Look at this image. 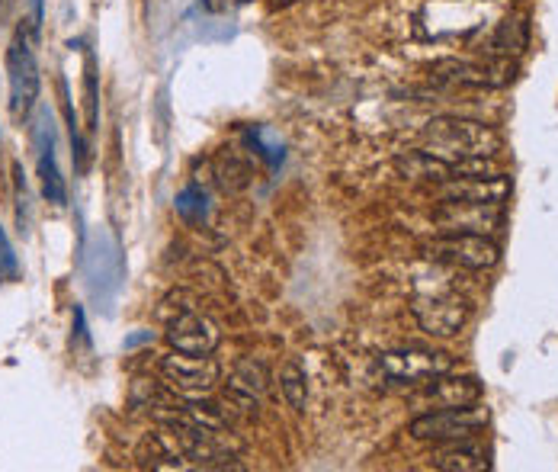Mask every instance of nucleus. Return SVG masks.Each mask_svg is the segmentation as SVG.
Instances as JSON below:
<instances>
[{
  "instance_id": "6",
  "label": "nucleus",
  "mask_w": 558,
  "mask_h": 472,
  "mask_svg": "<svg viewBox=\"0 0 558 472\" xmlns=\"http://www.w3.org/2000/svg\"><path fill=\"white\" fill-rule=\"evenodd\" d=\"M433 81L453 87H488L501 90L517 81L514 58H491V62H465V58H443L430 68Z\"/></svg>"
},
{
  "instance_id": "27",
  "label": "nucleus",
  "mask_w": 558,
  "mask_h": 472,
  "mask_svg": "<svg viewBox=\"0 0 558 472\" xmlns=\"http://www.w3.org/2000/svg\"><path fill=\"white\" fill-rule=\"evenodd\" d=\"M276 7H289V4H296V0H273Z\"/></svg>"
},
{
  "instance_id": "9",
  "label": "nucleus",
  "mask_w": 558,
  "mask_h": 472,
  "mask_svg": "<svg viewBox=\"0 0 558 472\" xmlns=\"http://www.w3.org/2000/svg\"><path fill=\"white\" fill-rule=\"evenodd\" d=\"M164 338H167L170 347L180 350V354L212 357L215 347L222 344V331H219V325H215L209 315L196 312V309H186V312L170 318Z\"/></svg>"
},
{
  "instance_id": "21",
  "label": "nucleus",
  "mask_w": 558,
  "mask_h": 472,
  "mask_svg": "<svg viewBox=\"0 0 558 472\" xmlns=\"http://www.w3.org/2000/svg\"><path fill=\"white\" fill-rule=\"evenodd\" d=\"M177 212H180L186 222H203L209 216V196H206V190H199L196 184L186 187L177 196Z\"/></svg>"
},
{
  "instance_id": "12",
  "label": "nucleus",
  "mask_w": 558,
  "mask_h": 472,
  "mask_svg": "<svg viewBox=\"0 0 558 472\" xmlns=\"http://www.w3.org/2000/svg\"><path fill=\"white\" fill-rule=\"evenodd\" d=\"M482 383L472 376H437L433 383L421 386V395L414 399V405L421 408H446V405H469V402H482Z\"/></svg>"
},
{
  "instance_id": "22",
  "label": "nucleus",
  "mask_w": 558,
  "mask_h": 472,
  "mask_svg": "<svg viewBox=\"0 0 558 472\" xmlns=\"http://www.w3.org/2000/svg\"><path fill=\"white\" fill-rule=\"evenodd\" d=\"M0 277L4 280H20V261L17 254H13V245L4 232V225H0Z\"/></svg>"
},
{
  "instance_id": "2",
  "label": "nucleus",
  "mask_w": 558,
  "mask_h": 472,
  "mask_svg": "<svg viewBox=\"0 0 558 472\" xmlns=\"http://www.w3.org/2000/svg\"><path fill=\"white\" fill-rule=\"evenodd\" d=\"M488 418L491 411L482 402L430 408L408 424V434L414 440H430V444H453V440L475 437L488 424Z\"/></svg>"
},
{
  "instance_id": "20",
  "label": "nucleus",
  "mask_w": 558,
  "mask_h": 472,
  "mask_svg": "<svg viewBox=\"0 0 558 472\" xmlns=\"http://www.w3.org/2000/svg\"><path fill=\"white\" fill-rule=\"evenodd\" d=\"M244 139H247V145H251V148L257 151V158H263L270 167H279V164H283V158H286L283 142H279L270 129H263V126L247 129V132H244Z\"/></svg>"
},
{
  "instance_id": "26",
  "label": "nucleus",
  "mask_w": 558,
  "mask_h": 472,
  "mask_svg": "<svg viewBox=\"0 0 558 472\" xmlns=\"http://www.w3.org/2000/svg\"><path fill=\"white\" fill-rule=\"evenodd\" d=\"M148 341H154V334L151 331H142V334H135V338H129L126 347H138V344H148Z\"/></svg>"
},
{
  "instance_id": "8",
  "label": "nucleus",
  "mask_w": 558,
  "mask_h": 472,
  "mask_svg": "<svg viewBox=\"0 0 558 472\" xmlns=\"http://www.w3.org/2000/svg\"><path fill=\"white\" fill-rule=\"evenodd\" d=\"M161 379L164 386L170 392H180L183 399H199V395H209L215 389V383H219V363H215L212 357H193V354H180V350H174V354H167L161 363Z\"/></svg>"
},
{
  "instance_id": "19",
  "label": "nucleus",
  "mask_w": 558,
  "mask_h": 472,
  "mask_svg": "<svg viewBox=\"0 0 558 472\" xmlns=\"http://www.w3.org/2000/svg\"><path fill=\"white\" fill-rule=\"evenodd\" d=\"M84 123L93 132L100 126V90H97V58L84 55Z\"/></svg>"
},
{
  "instance_id": "7",
  "label": "nucleus",
  "mask_w": 558,
  "mask_h": 472,
  "mask_svg": "<svg viewBox=\"0 0 558 472\" xmlns=\"http://www.w3.org/2000/svg\"><path fill=\"white\" fill-rule=\"evenodd\" d=\"M427 257L465 270H491L501 261V248L488 235L472 232H443L440 238L427 241Z\"/></svg>"
},
{
  "instance_id": "25",
  "label": "nucleus",
  "mask_w": 558,
  "mask_h": 472,
  "mask_svg": "<svg viewBox=\"0 0 558 472\" xmlns=\"http://www.w3.org/2000/svg\"><path fill=\"white\" fill-rule=\"evenodd\" d=\"M74 338L77 341H87V318H84V309L74 306Z\"/></svg>"
},
{
  "instance_id": "13",
  "label": "nucleus",
  "mask_w": 558,
  "mask_h": 472,
  "mask_svg": "<svg viewBox=\"0 0 558 472\" xmlns=\"http://www.w3.org/2000/svg\"><path fill=\"white\" fill-rule=\"evenodd\" d=\"M36 145H39V180H42V193L52 206H65L68 203V187L65 177H61L58 164H55V139H52V119L42 113L39 129H36Z\"/></svg>"
},
{
  "instance_id": "17",
  "label": "nucleus",
  "mask_w": 558,
  "mask_h": 472,
  "mask_svg": "<svg viewBox=\"0 0 558 472\" xmlns=\"http://www.w3.org/2000/svg\"><path fill=\"white\" fill-rule=\"evenodd\" d=\"M526 45H530V26H526L523 17H507L501 20L498 33L491 39V52L498 58H517L526 52Z\"/></svg>"
},
{
  "instance_id": "5",
  "label": "nucleus",
  "mask_w": 558,
  "mask_h": 472,
  "mask_svg": "<svg viewBox=\"0 0 558 472\" xmlns=\"http://www.w3.org/2000/svg\"><path fill=\"white\" fill-rule=\"evenodd\" d=\"M411 315L433 338H449L465 328L472 315L469 299L453 293V289H430V293H417L411 299Z\"/></svg>"
},
{
  "instance_id": "11",
  "label": "nucleus",
  "mask_w": 558,
  "mask_h": 472,
  "mask_svg": "<svg viewBox=\"0 0 558 472\" xmlns=\"http://www.w3.org/2000/svg\"><path fill=\"white\" fill-rule=\"evenodd\" d=\"M440 196L449 203H501L510 196V177H485V174H465L440 184Z\"/></svg>"
},
{
  "instance_id": "16",
  "label": "nucleus",
  "mask_w": 558,
  "mask_h": 472,
  "mask_svg": "<svg viewBox=\"0 0 558 472\" xmlns=\"http://www.w3.org/2000/svg\"><path fill=\"white\" fill-rule=\"evenodd\" d=\"M267 389H270V370L254 357L241 360L228 376V392L235 395V399L247 402V405H254Z\"/></svg>"
},
{
  "instance_id": "15",
  "label": "nucleus",
  "mask_w": 558,
  "mask_h": 472,
  "mask_svg": "<svg viewBox=\"0 0 558 472\" xmlns=\"http://www.w3.org/2000/svg\"><path fill=\"white\" fill-rule=\"evenodd\" d=\"M433 469H443V472H482V469H491V460H488V450L472 444L469 440H453L449 447L433 453Z\"/></svg>"
},
{
  "instance_id": "10",
  "label": "nucleus",
  "mask_w": 558,
  "mask_h": 472,
  "mask_svg": "<svg viewBox=\"0 0 558 472\" xmlns=\"http://www.w3.org/2000/svg\"><path fill=\"white\" fill-rule=\"evenodd\" d=\"M433 222L440 232H472V235H491L501 232L504 225V206L501 203H449L433 209Z\"/></svg>"
},
{
  "instance_id": "4",
  "label": "nucleus",
  "mask_w": 558,
  "mask_h": 472,
  "mask_svg": "<svg viewBox=\"0 0 558 472\" xmlns=\"http://www.w3.org/2000/svg\"><path fill=\"white\" fill-rule=\"evenodd\" d=\"M379 373L398 386H427L443 373L456 370V360L443 354V350H427V347H398L385 350L376 360Z\"/></svg>"
},
{
  "instance_id": "24",
  "label": "nucleus",
  "mask_w": 558,
  "mask_h": 472,
  "mask_svg": "<svg viewBox=\"0 0 558 472\" xmlns=\"http://www.w3.org/2000/svg\"><path fill=\"white\" fill-rule=\"evenodd\" d=\"M26 26H29V33L39 36V29H42V0H29V20H26Z\"/></svg>"
},
{
  "instance_id": "1",
  "label": "nucleus",
  "mask_w": 558,
  "mask_h": 472,
  "mask_svg": "<svg viewBox=\"0 0 558 472\" xmlns=\"http://www.w3.org/2000/svg\"><path fill=\"white\" fill-rule=\"evenodd\" d=\"M501 148H504L501 132L485 123H475V119L437 116L424 126V151L456 164L459 177L485 174L488 158L498 155Z\"/></svg>"
},
{
  "instance_id": "3",
  "label": "nucleus",
  "mask_w": 558,
  "mask_h": 472,
  "mask_svg": "<svg viewBox=\"0 0 558 472\" xmlns=\"http://www.w3.org/2000/svg\"><path fill=\"white\" fill-rule=\"evenodd\" d=\"M36 36L29 33V26H17L10 45H7V78H10V106L17 116H29L39 100V62H36V49H33Z\"/></svg>"
},
{
  "instance_id": "14",
  "label": "nucleus",
  "mask_w": 558,
  "mask_h": 472,
  "mask_svg": "<svg viewBox=\"0 0 558 472\" xmlns=\"http://www.w3.org/2000/svg\"><path fill=\"white\" fill-rule=\"evenodd\" d=\"M395 171L411 180V184H433V187H440L446 184V180H453L459 177V167L456 164H449L437 155H430V151H405V155H398L395 158Z\"/></svg>"
},
{
  "instance_id": "23",
  "label": "nucleus",
  "mask_w": 558,
  "mask_h": 472,
  "mask_svg": "<svg viewBox=\"0 0 558 472\" xmlns=\"http://www.w3.org/2000/svg\"><path fill=\"white\" fill-rule=\"evenodd\" d=\"M13 177H17V222L20 232H29V187H26V174L20 164H13Z\"/></svg>"
},
{
  "instance_id": "28",
  "label": "nucleus",
  "mask_w": 558,
  "mask_h": 472,
  "mask_svg": "<svg viewBox=\"0 0 558 472\" xmlns=\"http://www.w3.org/2000/svg\"><path fill=\"white\" fill-rule=\"evenodd\" d=\"M235 4H251V0H235Z\"/></svg>"
},
{
  "instance_id": "18",
  "label": "nucleus",
  "mask_w": 558,
  "mask_h": 472,
  "mask_svg": "<svg viewBox=\"0 0 558 472\" xmlns=\"http://www.w3.org/2000/svg\"><path fill=\"white\" fill-rule=\"evenodd\" d=\"M279 389H283L286 402L296 408V411H305L308 405V373L299 360H286L283 370H279Z\"/></svg>"
}]
</instances>
